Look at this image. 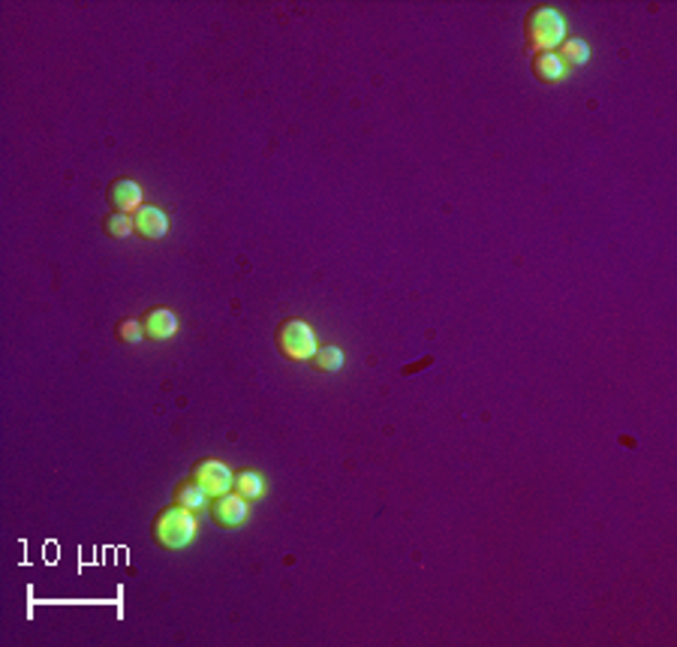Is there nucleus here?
<instances>
[{
  "label": "nucleus",
  "mask_w": 677,
  "mask_h": 647,
  "mask_svg": "<svg viewBox=\"0 0 677 647\" xmlns=\"http://www.w3.org/2000/svg\"><path fill=\"white\" fill-rule=\"evenodd\" d=\"M199 524H196V512L184 509L178 503L163 506L160 512L151 518V542L163 551H184L193 539Z\"/></svg>",
  "instance_id": "nucleus-1"
},
{
  "label": "nucleus",
  "mask_w": 677,
  "mask_h": 647,
  "mask_svg": "<svg viewBox=\"0 0 677 647\" xmlns=\"http://www.w3.org/2000/svg\"><path fill=\"white\" fill-rule=\"evenodd\" d=\"M566 39V22L554 6H533L524 15V45L527 55L557 52Z\"/></svg>",
  "instance_id": "nucleus-2"
},
{
  "label": "nucleus",
  "mask_w": 677,
  "mask_h": 647,
  "mask_svg": "<svg viewBox=\"0 0 677 647\" xmlns=\"http://www.w3.org/2000/svg\"><path fill=\"white\" fill-rule=\"evenodd\" d=\"M274 347H278L280 359H287V361H310L317 356L319 343H317V335H313L310 322L289 317L274 329Z\"/></svg>",
  "instance_id": "nucleus-3"
},
{
  "label": "nucleus",
  "mask_w": 677,
  "mask_h": 647,
  "mask_svg": "<svg viewBox=\"0 0 677 647\" xmlns=\"http://www.w3.org/2000/svg\"><path fill=\"white\" fill-rule=\"evenodd\" d=\"M208 515H211L214 524L223 527V531H235V527H241L250 518V503L235 491H226V494L211 497Z\"/></svg>",
  "instance_id": "nucleus-4"
},
{
  "label": "nucleus",
  "mask_w": 677,
  "mask_h": 647,
  "mask_svg": "<svg viewBox=\"0 0 677 647\" xmlns=\"http://www.w3.org/2000/svg\"><path fill=\"white\" fill-rule=\"evenodd\" d=\"M190 476L211 497H217V494L232 491V476L235 473L223 464V460H217V458H202V460H196V464L190 467Z\"/></svg>",
  "instance_id": "nucleus-5"
},
{
  "label": "nucleus",
  "mask_w": 677,
  "mask_h": 647,
  "mask_svg": "<svg viewBox=\"0 0 677 647\" xmlns=\"http://www.w3.org/2000/svg\"><path fill=\"white\" fill-rule=\"evenodd\" d=\"M106 202H109L112 211L117 214H136L142 208V187L133 178L121 175V178H115L109 184V190H106Z\"/></svg>",
  "instance_id": "nucleus-6"
},
{
  "label": "nucleus",
  "mask_w": 677,
  "mask_h": 647,
  "mask_svg": "<svg viewBox=\"0 0 677 647\" xmlns=\"http://www.w3.org/2000/svg\"><path fill=\"white\" fill-rule=\"evenodd\" d=\"M139 322H142L145 338L157 340V343H163V340H169V338L178 335V317H175L169 308H151V310H145Z\"/></svg>",
  "instance_id": "nucleus-7"
},
{
  "label": "nucleus",
  "mask_w": 677,
  "mask_h": 647,
  "mask_svg": "<svg viewBox=\"0 0 677 647\" xmlns=\"http://www.w3.org/2000/svg\"><path fill=\"white\" fill-rule=\"evenodd\" d=\"M133 229L142 241H160L163 235L169 232V217H166L157 205H142V208L133 214Z\"/></svg>",
  "instance_id": "nucleus-8"
},
{
  "label": "nucleus",
  "mask_w": 677,
  "mask_h": 647,
  "mask_svg": "<svg viewBox=\"0 0 677 647\" xmlns=\"http://www.w3.org/2000/svg\"><path fill=\"white\" fill-rule=\"evenodd\" d=\"M533 61H530V73L539 85H557L566 78V64L557 57V52H539V55H530Z\"/></svg>",
  "instance_id": "nucleus-9"
},
{
  "label": "nucleus",
  "mask_w": 677,
  "mask_h": 647,
  "mask_svg": "<svg viewBox=\"0 0 677 647\" xmlns=\"http://www.w3.org/2000/svg\"><path fill=\"white\" fill-rule=\"evenodd\" d=\"M172 503H178V506H184V509H190V512H202V509H208L211 494L205 491V488L190 476V479H181V482L175 485Z\"/></svg>",
  "instance_id": "nucleus-10"
},
{
  "label": "nucleus",
  "mask_w": 677,
  "mask_h": 647,
  "mask_svg": "<svg viewBox=\"0 0 677 647\" xmlns=\"http://www.w3.org/2000/svg\"><path fill=\"white\" fill-rule=\"evenodd\" d=\"M232 491L248 500V503H253V500H259L265 491V479L257 470H238V473L232 476Z\"/></svg>",
  "instance_id": "nucleus-11"
},
{
  "label": "nucleus",
  "mask_w": 677,
  "mask_h": 647,
  "mask_svg": "<svg viewBox=\"0 0 677 647\" xmlns=\"http://www.w3.org/2000/svg\"><path fill=\"white\" fill-rule=\"evenodd\" d=\"M557 57L569 66H587V61H591V45L584 43V39L578 36H566L561 45H557Z\"/></svg>",
  "instance_id": "nucleus-12"
},
{
  "label": "nucleus",
  "mask_w": 677,
  "mask_h": 647,
  "mask_svg": "<svg viewBox=\"0 0 677 647\" xmlns=\"http://www.w3.org/2000/svg\"><path fill=\"white\" fill-rule=\"evenodd\" d=\"M310 365L319 370V374H338V370L347 365V359H343V349L335 347V343H328V347H319L317 356L310 359Z\"/></svg>",
  "instance_id": "nucleus-13"
},
{
  "label": "nucleus",
  "mask_w": 677,
  "mask_h": 647,
  "mask_svg": "<svg viewBox=\"0 0 677 647\" xmlns=\"http://www.w3.org/2000/svg\"><path fill=\"white\" fill-rule=\"evenodd\" d=\"M100 229L109 235V238H115V241H124V238H130V235H136V229H133V214H117V211H109L103 217V223H100Z\"/></svg>",
  "instance_id": "nucleus-14"
},
{
  "label": "nucleus",
  "mask_w": 677,
  "mask_h": 647,
  "mask_svg": "<svg viewBox=\"0 0 677 647\" xmlns=\"http://www.w3.org/2000/svg\"><path fill=\"white\" fill-rule=\"evenodd\" d=\"M115 340L117 343H126V347H139V343L145 340L142 322L139 319H121L115 326Z\"/></svg>",
  "instance_id": "nucleus-15"
}]
</instances>
